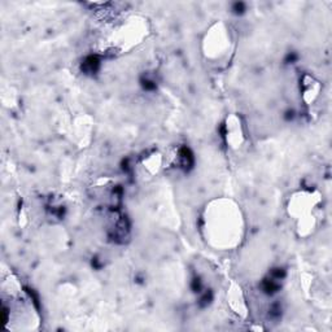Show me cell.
<instances>
[{"instance_id": "obj_1", "label": "cell", "mask_w": 332, "mask_h": 332, "mask_svg": "<svg viewBox=\"0 0 332 332\" xmlns=\"http://www.w3.org/2000/svg\"><path fill=\"white\" fill-rule=\"evenodd\" d=\"M100 68V58L98 56H88L86 57L83 64H82V70L87 74H92L95 72H98V69Z\"/></svg>"}, {"instance_id": "obj_2", "label": "cell", "mask_w": 332, "mask_h": 332, "mask_svg": "<svg viewBox=\"0 0 332 332\" xmlns=\"http://www.w3.org/2000/svg\"><path fill=\"white\" fill-rule=\"evenodd\" d=\"M179 160H180V165L182 168L184 169H189L194 165V154L192 152L188 149V148H182L179 151Z\"/></svg>"}, {"instance_id": "obj_3", "label": "cell", "mask_w": 332, "mask_h": 332, "mask_svg": "<svg viewBox=\"0 0 332 332\" xmlns=\"http://www.w3.org/2000/svg\"><path fill=\"white\" fill-rule=\"evenodd\" d=\"M232 11H234V13H236V14H241L244 11H245V4H244V3H235L232 5Z\"/></svg>"}, {"instance_id": "obj_4", "label": "cell", "mask_w": 332, "mask_h": 332, "mask_svg": "<svg viewBox=\"0 0 332 332\" xmlns=\"http://www.w3.org/2000/svg\"><path fill=\"white\" fill-rule=\"evenodd\" d=\"M143 87H144V90H148V91H151V90H154L156 88V83L151 79H145L143 81Z\"/></svg>"}, {"instance_id": "obj_5", "label": "cell", "mask_w": 332, "mask_h": 332, "mask_svg": "<svg viewBox=\"0 0 332 332\" xmlns=\"http://www.w3.org/2000/svg\"><path fill=\"white\" fill-rule=\"evenodd\" d=\"M210 301H212V294L210 293H205L201 297V300H200V304H201V306H205V305H208Z\"/></svg>"}, {"instance_id": "obj_6", "label": "cell", "mask_w": 332, "mask_h": 332, "mask_svg": "<svg viewBox=\"0 0 332 332\" xmlns=\"http://www.w3.org/2000/svg\"><path fill=\"white\" fill-rule=\"evenodd\" d=\"M297 60V55H294V53H291V55H288V57H287V63H293V61H296Z\"/></svg>"}]
</instances>
